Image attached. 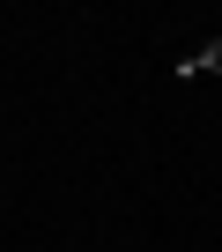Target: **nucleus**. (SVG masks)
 <instances>
[{
    "mask_svg": "<svg viewBox=\"0 0 222 252\" xmlns=\"http://www.w3.org/2000/svg\"><path fill=\"white\" fill-rule=\"evenodd\" d=\"M178 74L193 82V74H222V37H207V45H193L185 60H178Z\"/></svg>",
    "mask_w": 222,
    "mask_h": 252,
    "instance_id": "1",
    "label": "nucleus"
}]
</instances>
